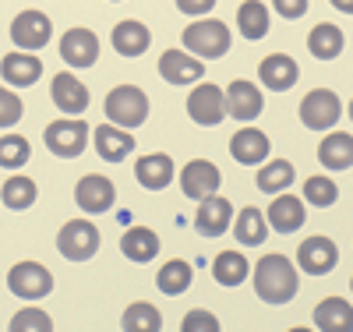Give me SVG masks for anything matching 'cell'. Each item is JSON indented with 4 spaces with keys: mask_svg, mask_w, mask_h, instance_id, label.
Here are the masks:
<instances>
[{
    "mask_svg": "<svg viewBox=\"0 0 353 332\" xmlns=\"http://www.w3.org/2000/svg\"><path fill=\"white\" fill-rule=\"evenodd\" d=\"M110 43H113V50L121 53V57H141L145 50H149V43H152V32H149V28H145L141 21L124 18V21L113 25Z\"/></svg>",
    "mask_w": 353,
    "mask_h": 332,
    "instance_id": "cell-20",
    "label": "cell"
},
{
    "mask_svg": "<svg viewBox=\"0 0 353 332\" xmlns=\"http://www.w3.org/2000/svg\"><path fill=\"white\" fill-rule=\"evenodd\" d=\"M61 57H64V64H71L78 71L92 68L99 60V36L92 28H68L61 36Z\"/></svg>",
    "mask_w": 353,
    "mask_h": 332,
    "instance_id": "cell-11",
    "label": "cell"
},
{
    "mask_svg": "<svg viewBox=\"0 0 353 332\" xmlns=\"http://www.w3.org/2000/svg\"><path fill=\"white\" fill-rule=\"evenodd\" d=\"M237 25H241V36L258 43L269 36V8L261 4V0H244L237 8Z\"/></svg>",
    "mask_w": 353,
    "mask_h": 332,
    "instance_id": "cell-30",
    "label": "cell"
},
{
    "mask_svg": "<svg viewBox=\"0 0 353 332\" xmlns=\"http://www.w3.org/2000/svg\"><path fill=\"white\" fill-rule=\"evenodd\" d=\"M25 113V103L11 92V88H0V128H14Z\"/></svg>",
    "mask_w": 353,
    "mask_h": 332,
    "instance_id": "cell-39",
    "label": "cell"
},
{
    "mask_svg": "<svg viewBox=\"0 0 353 332\" xmlns=\"http://www.w3.org/2000/svg\"><path fill=\"white\" fill-rule=\"evenodd\" d=\"M53 36V21L43 14V11H21L14 21H11V43L18 50H43Z\"/></svg>",
    "mask_w": 353,
    "mask_h": 332,
    "instance_id": "cell-9",
    "label": "cell"
},
{
    "mask_svg": "<svg viewBox=\"0 0 353 332\" xmlns=\"http://www.w3.org/2000/svg\"><path fill=\"white\" fill-rule=\"evenodd\" d=\"M290 332H311V329H304V325H297V329H290Z\"/></svg>",
    "mask_w": 353,
    "mask_h": 332,
    "instance_id": "cell-44",
    "label": "cell"
},
{
    "mask_svg": "<svg viewBox=\"0 0 353 332\" xmlns=\"http://www.w3.org/2000/svg\"><path fill=\"white\" fill-rule=\"evenodd\" d=\"M50 92H53L57 110H64L68 117H81V113L88 110V88H85V81H81V78H74L71 71L53 75Z\"/></svg>",
    "mask_w": 353,
    "mask_h": 332,
    "instance_id": "cell-15",
    "label": "cell"
},
{
    "mask_svg": "<svg viewBox=\"0 0 353 332\" xmlns=\"http://www.w3.org/2000/svg\"><path fill=\"white\" fill-rule=\"evenodd\" d=\"M230 156L237 163H244V166L265 163V156H269V135L258 131V128H241L230 138Z\"/></svg>",
    "mask_w": 353,
    "mask_h": 332,
    "instance_id": "cell-21",
    "label": "cell"
},
{
    "mask_svg": "<svg viewBox=\"0 0 353 332\" xmlns=\"http://www.w3.org/2000/svg\"><path fill=\"white\" fill-rule=\"evenodd\" d=\"M258 78L272 88V92H286V88L297 85L301 71H297V60H293L290 53H269L258 64Z\"/></svg>",
    "mask_w": 353,
    "mask_h": 332,
    "instance_id": "cell-19",
    "label": "cell"
},
{
    "mask_svg": "<svg viewBox=\"0 0 353 332\" xmlns=\"http://www.w3.org/2000/svg\"><path fill=\"white\" fill-rule=\"evenodd\" d=\"M301 286L297 265H293L286 255H265L254 265V293L265 300V304H290L293 293Z\"/></svg>",
    "mask_w": 353,
    "mask_h": 332,
    "instance_id": "cell-1",
    "label": "cell"
},
{
    "mask_svg": "<svg viewBox=\"0 0 353 332\" xmlns=\"http://www.w3.org/2000/svg\"><path fill=\"white\" fill-rule=\"evenodd\" d=\"M113 198H117V188L103 173H85L74 184V202H78V208H85L88 216L106 213V208L113 205Z\"/></svg>",
    "mask_w": 353,
    "mask_h": 332,
    "instance_id": "cell-12",
    "label": "cell"
},
{
    "mask_svg": "<svg viewBox=\"0 0 353 332\" xmlns=\"http://www.w3.org/2000/svg\"><path fill=\"white\" fill-rule=\"evenodd\" d=\"M233 233H237V244L258 248V244H265V233H269V219H265L261 208L248 205V208H241V216L233 219Z\"/></svg>",
    "mask_w": 353,
    "mask_h": 332,
    "instance_id": "cell-29",
    "label": "cell"
},
{
    "mask_svg": "<svg viewBox=\"0 0 353 332\" xmlns=\"http://www.w3.org/2000/svg\"><path fill=\"white\" fill-rule=\"evenodd\" d=\"M191 276H194V268L184 258H170V262H163V268L156 273V286L166 297H181L191 286Z\"/></svg>",
    "mask_w": 353,
    "mask_h": 332,
    "instance_id": "cell-31",
    "label": "cell"
},
{
    "mask_svg": "<svg viewBox=\"0 0 353 332\" xmlns=\"http://www.w3.org/2000/svg\"><path fill=\"white\" fill-rule=\"evenodd\" d=\"M233 223V205L230 198L223 195H212V198H205L198 202V213H194V230L201 237H223Z\"/></svg>",
    "mask_w": 353,
    "mask_h": 332,
    "instance_id": "cell-14",
    "label": "cell"
},
{
    "mask_svg": "<svg viewBox=\"0 0 353 332\" xmlns=\"http://www.w3.org/2000/svg\"><path fill=\"white\" fill-rule=\"evenodd\" d=\"M265 219H269V226L276 233H293V230H301L304 226V202L297 195H276L272 205H269V213H265Z\"/></svg>",
    "mask_w": 353,
    "mask_h": 332,
    "instance_id": "cell-22",
    "label": "cell"
},
{
    "mask_svg": "<svg viewBox=\"0 0 353 332\" xmlns=\"http://www.w3.org/2000/svg\"><path fill=\"white\" fill-rule=\"evenodd\" d=\"M318 163L325 170H346L353 166V135H343V131H332L321 138L318 145Z\"/></svg>",
    "mask_w": 353,
    "mask_h": 332,
    "instance_id": "cell-26",
    "label": "cell"
},
{
    "mask_svg": "<svg viewBox=\"0 0 353 332\" xmlns=\"http://www.w3.org/2000/svg\"><path fill=\"white\" fill-rule=\"evenodd\" d=\"M272 8H276V14H283L286 21H297V18H304V11H307V0H272Z\"/></svg>",
    "mask_w": 353,
    "mask_h": 332,
    "instance_id": "cell-41",
    "label": "cell"
},
{
    "mask_svg": "<svg viewBox=\"0 0 353 332\" xmlns=\"http://www.w3.org/2000/svg\"><path fill=\"white\" fill-rule=\"evenodd\" d=\"M0 198H4L8 208L21 213V208H28V205L36 202V180H32V177H8V180H4V191H0Z\"/></svg>",
    "mask_w": 353,
    "mask_h": 332,
    "instance_id": "cell-35",
    "label": "cell"
},
{
    "mask_svg": "<svg viewBox=\"0 0 353 332\" xmlns=\"http://www.w3.org/2000/svg\"><path fill=\"white\" fill-rule=\"evenodd\" d=\"M121 251H124L131 262H152V258L159 255V237H156V230H149V226H131V230H124V237H121Z\"/></svg>",
    "mask_w": 353,
    "mask_h": 332,
    "instance_id": "cell-27",
    "label": "cell"
},
{
    "mask_svg": "<svg viewBox=\"0 0 353 332\" xmlns=\"http://www.w3.org/2000/svg\"><path fill=\"white\" fill-rule=\"evenodd\" d=\"M212 276L223 286H241L248 280V258L241 251H219V258L212 262Z\"/></svg>",
    "mask_w": 353,
    "mask_h": 332,
    "instance_id": "cell-34",
    "label": "cell"
},
{
    "mask_svg": "<svg viewBox=\"0 0 353 332\" xmlns=\"http://www.w3.org/2000/svg\"><path fill=\"white\" fill-rule=\"evenodd\" d=\"M219 184H223V173H219V166L209 163V159H191V163L181 170V188H184V195L194 198V202H205V198L219 195Z\"/></svg>",
    "mask_w": 353,
    "mask_h": 332,
    "instance_id": "cell-10",
    "label": "cell"
},
{
    "mask_svg": "<svg viewBox=\"0 0 353 332\" xmlns=\"http://www.w3.org/2000/svg\"><path fill=\"white\" fill-rule=\"evenodd\" d=\"M88 124L81 117H61V120H50L43 138H46V148L53 156H61V159H74L85 153V145H88Z\"/></svg>",
    "mask_w": 353,
    "mask_h": 332,
    "instance_id": "cell-4",
    "label": "cell"
},
{
    "mask_svg": "<svg viewBox=\"0 0 353 332\" xmlns=\"http://www.w3.org/2000/svg\"><path fill=\"white\" fill-rule=\"evenodd\" d=\"M176 8H181V14L194 18V14H209L216 8V0H176Z\"/></svg>",
    "mask_w": 353,
    "mask_h": 332,
    "instance_id": "cell-42",
    "label": "cell"
},
{
    "mask_svg": "<svg viewBox=\"0 0 353 332\" xmlns=\"http://www.w3.org/2000/svg\"><path fill=\"white\" fill-rule=\"evenodd\" d=\"M339 117H343V103L332 88H311L301 99V120L311 131H332Z\"/></svg>",
    "mask_w": 353,
    "mask_h": 332,
    "instance_id": "cell-7",
    "label": "cell"
},
{
    "mask_svg": "<svg viewBox=\"0 0 353 332\" xmlns=\"http://www.w3.org/2000/svg\"><path fill=\"white\" fill-rule=\"evenodd\" d=\"M350 290H353V280H350Z\"/></svg>",
    "mask_w": 353,
    "mask_h": 332,
    "instance_id": "cell-46",
    "label": "cell"
},
{
    "mask_svg": "<svg viewBox=\"0 0 353 332\" xmlns=\"http://www.w3.org/2000/svg\"><path fill=\"white\" fill-rule=\"evenodd\" d=\"M336 198H339V188L332 177H307L304 180V202H311L318 208H329V205H336Z\"/></svg>",
    "mask_w": 353,
    "mask_h": 332,
    "instance_id": "cell-36",
    "label": "cell"
},
{
    "mask_svg": "<svg viewBox=\"0 0 353 332\" xmlns=\"http://www.w3.org/2000/svg\"><path fill=\"white\" fill-rule=\"evenodd\" d=\"M343 43H346L343 28L332 25V21L314 25V28H311V36H307V50H311L318 60H336V57L343 53Z\"/></svg>",
    "mask_w": 353,
    "mask_h": 332,
    "instance_id": "cell-28",
    "label": "cell"
},
{
    "mask_svg": "<svg viewBox=\"0 0 353 332\" xmlns=\"http://www.w3.org/2000/svg\"><path fill=\"white\" fill-rule=\"evenodd\" d=\"M28 153H32L28 138H21V135H4V138H0V166L14 170V166L28 163Z\"/></svg>",
    "mask_w": 353,
    "mask_h": 332,
    "instance_id": "cell-37",
    "label": "cell"
},
{
    "mask_svg": "<svg viewBox=\"0 0 353 332\" xmlns=\"http://www.w3.org/2000/svg\"><path fill=\"white\" fill-rule=\"evenodd\" d=\"M159 75L170 85H191V81H201L205 78V68H201L198 57H191L184 50H166L159 57Z\"/></svg>",
    "mask_w": 353,
    "mask_h": 332,
    "instance_id": "cell-17",
    "label": "cell"
},
{
    "mask_svg": "<svg viewBox=\"0 0 353 332\" xmlns=\"http://www.w3.org/2000/svg\"><path fill=\"white\" fill-rule=\"evenodd\" d=\"M329 4H332L336 11H343V14H353V0H329Z\"/></svg>",
    "mask_w": 353,
    "mask_h": 332,
    "instance_id": "cell-43",
    "label": "cell"
},
{
    "mask_svg": "<svg viewBox=\"0 0 353 332\" xmlns=\"http://www.w3.org/2000/svg\"><path fill=\"white\" fill-rule=\"evenodd\" d=\"M350 120H353V99H350Z\"/></svg>",
    "mask_w": 353,
    "mask_h": 332,
    "instance_id": "cell-45",
    "label": "cell"
},
{
    "mask_svg": "<svg viewBox=\"0 0 353 332\" xmlns=\"http://www.w3.org/2000/svg\"><path fill=\"white\" fill-rule=\"evenodd\" d=\"M121 325H124V332H159L163 315H159L156 304H149V300H134V304H128Z\"/></svg>",
    "mask_w": 353,
    "mask_h": 332,
    "instance_id": "cell-32",
    "label": "cell"
},
{
    "mask_svg": "<svg viewBox=\"0 0 353 332\" xmlns=\"http://www.w3.org/2000/svg\"><path fill=\"white\" fill-rule=\"evenodd\" d=\"M8 290L21 300H43L53 290V273L39 262H18L8 273Z\"/></svg>",
    "mask_w": 353,
    "mask_h": 332,
    "instance_id": "cell-8",
    "label": "cell"
},
{
    "mask_svg": "<svg viewBox=\"0 0 353 332\" xmlns=\"http://www.w3.org/2000/svg\"><path fill=\"white\" fill-rule=\"evenodd\" d=\"M293 177H297V170H293L290 159H272V163H265L258 170V191H265V195L286 191L293 184Z\"/></svg>",
    "mask_w": 353,
    "mask_h": 332,
    "instance_id": "cell-33",
    "label": "cell"
},
{
    "mask_svg": "<svg viewBox=\"0 0 353 332\" xmlns=\"http://www.w3.org/2000/svg\"><path fill=\"white\" fill-rule=\"evenodd\" d=\"M0 78H4L8 85L28 88V85H36V81L43 78V60H39L36 53L14 50V53H8L4 60H0Z\"/></svg>",
    "mask_w": 353,
    "mask_h": 332,
    "instance_id": "cell-18",
    "label": "cell"
},
{
    "mask_svg": "<svg viewBox=\"0 0 353 332\" xmlns=\"http://www.w3.org/2000/svg\"><path fill=\"white\" fill-rule=\"evenodd\" d=\"M336 262H339V248L332 244L329 237H307L304 244L297 248V265L304 268V273H311V276L332 273Z\"/></svg>",
    "mask_w": 353,
    "mask_h": 332,
    "instance_id": "cell-13",
    "label": "cell"
},
{
    "mask_svg": "<svg viewBox=\"0 0 353 332\" xmlns=\"http://www.w3.org/2000/svg\"><path fill=\"white\" fill-rule=\"evenodd\" d=\"M92 141H96V153L106 159V163H121L131 156V148H134V135H128L124 128H117V124H99L92 131Z\"/></svg>",
    "mask_w": 353,
    "mask_h": 332,
    "instance_id": "cell-23",
    "label": "cell"
},
{
    "mask_svg": "<svg viewBox=\"0 0 353 332\" xmlns=\"http://www.w3.org/2000/svg\"><path fill=\"white\" fill-rule=\"evenodd\" d=\"M134 177H138V184H141V188L163 191L170 180H173V159H170L166 153H149V156H141V159H138Z\"/></svg>",
    "mask_w": 353,
    "mask_h": 332,
    "instance_id": "cell-24",
    "label": "cell"
},
{
    "mask_svg": "<svg viewBox=\"0 0 353 332\" xmlns=\"http://www.w3.org/2000/svg\"><path fill=\"white\" fill-rule=\"evenodd\" d=\"M181 332H223V329H219V318H216L212 311L194 308V311H188V315H184Z\"/></svg>",
    "mask_w": 353,
    "mask_h": 332,
    "instance_id": "cell-40",
    "label": "cell"
},
{
    "mask_svg": "<svg viewBox=\"0 0 353 332\" xmlns=\"http://www.w3.org/2000/svg\"><path fill=\"white\" fill-rule=\"evenodd\" d=\"M181 43H184V50H191L194 57L216 60V57H223V53L230 50L233 36H230L226 21H219V18H201V21H191V25L184 28Z\"/></svg>",
    "mask_w": 353,
    "mask_h": 332,
    "instance_id": "cell-3",
    "label": "cell"
},
{
    "mask_svg": "<svg viewBox=\"0 0 353 332\" xmlns=\"http://www.w3.org/2000/svg\"><path fill=\"white\" fill-rule=\"evenodd\" d=\"M261 110H265V99H261V88L258 85L237 78V81L226 88V113L230 117H237V120H244V124H248V120L261 117Z\"/></svg>",
    "mask_w": 353,
    "mask_h": 332,
    "instance_id": "cell-16",
    "label": "cell"
},
{
    "mask_svg": "<svg viewBox=\"0 0 353 332\" xmlns=\"http://www.w3.org/2000/svg\"><path fill=\"white\" fill-rule=\"evenodd\" d=\"M8 332H53V322H50V315L43 308H21L11 318Z\"/></svg>",
    "mask_w": 353,
    "mask_h": 332,
    "instance_id": "cell-38",
    "label": "cell"
},
{
    "mask_svg": "<svg viewBox=\"0 0 353 332\" xmlns=\"http://www.w3.org/2000/svg\"><path fill=\"white\" fill-rule=\"evenodd\" d=\"M188 117L194 120V124H201V128H216V124H223V120L230 117L226 113V92L219 85H212V81H198L194 88H191V96H188Z\"/></svg>",
    "mask_w": 353,
    "mask_h": 332,
    "instance_id": "cell-5",
    "label": "cell"
},
{
    "mask_svg": "<svg viewBox=\"0 0 353 332\" xmlns=\"http://www.w3.org/2000/svg\"><path fill=\"white\" fill-rule=\"evenodd\" d=\"M314 325L321 332H353V304L343 297H325L314 308Z\"/></svg>",
    "mask_w": 353,
    "mask_h": 332,
    "instance_id": "cell-25",
    "label": "cell"
},
{
    "mask_svg": "<svg viewBox=\"0 0 353 332\" xmlns=\"http://www.w3.org/2000/svg\"><path fill=\"white\" fill-rule=\"evenodd\" d=\"M103 110H106L110 124L131 131V128L145 124V117H149V96H145L138 85H117V88L106 92Z\"/></svg>",
    "mask_w": 353,
    "mask_h": 332,
    "instance_id": "cell-2",
    "label": "cell"
},
{
    "mask_svg": "<svg viewBox=\"0 0 353 332\" xmlns=\"http://www.w3.org/2000/svg\"><path fill=\"white\" fill-rule=\"evenodd\" d=\"M57 248H61V255L68 262H88L99 251V230H96V223H88V219L64 223L61 233H57Z\"/></svg>",
    "mask_w": 353,
    "mask_h": 332,
    "instance_id": "cell-6",
    "label": "cell"
}]
</instances>
